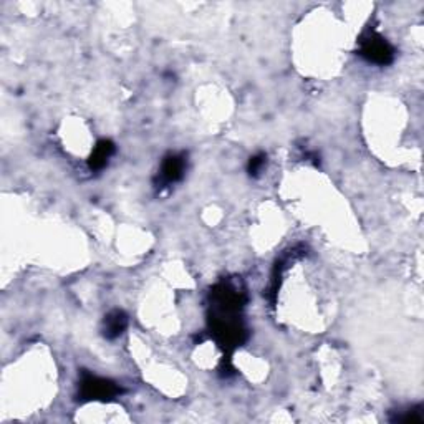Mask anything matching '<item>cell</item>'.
<instances>
[{"label": "cell", "mask_w": 424, "mask_h": 424, "mask_svg": "<svg viewBox=\"0 0 424 424\" xmlns=\"http://www.w3.org/2000/svg\"><path fill=\"white\" fill-rule=\"evenodd\" d=\"M358 55L373 65L386 67L394 62L396 50L381 33L367 28L358 38Z\"/></svg>", "instance_id": "cell-1"}, {"label": "cell", "mask_w": 424, "mask_h": 424, "mask_svg": "<svg viewBox=\"0 0 424 424\" xmlns=\"http://www.w3.org/2000/svg\"><path fill=\"white\" fill-rule=\"evenodd\" d=\"M123 389L118 383L111 379L96 376V374L82 373L80 383H78V399L83 403L88 401H110L121 394Z\"/></svg>", "instance_id": "cell-2"}, {"label": "cell", "mask_w": 424, "mask_h": 424, "mask_svg": "<svg viewBox=\"0 0 424 424\" xmlns=\"http://www.w3.org/2000/svg\"><path fill=\"white\" fill-rule=\"evenodd\" d=\"M187 156L184 152H169L162 157L155 186L157 189H166L179 182L186 174Z\"/></svg>", "instance_id": "cell-3"}, {"label": "cell", "mask_w": 424, "mask_h": 424, "mask_svg": "<svg viewBox=\"0 0 424 424\" xmlns=\"http://www.w3.org/2000/svg\"><path fill=\"white\" fill-rule=\"evenodd\" d=\"M128 328V315L120 308L111 310L110 313L105 315L103 318V337L106 340H116L120 338Z\"/></svg>", "instance_id": "cell-4"}, {"label": "cell", "mask_w": 424, "mask_h": 424, "mask_svg": "<svg viewBox=\"0 0 424 424\" xmlns=\"http://www.w3.org/2000/svg\"><path fill=\"white\" fill-rule=\"evenodd\" d=\"M116 146L115 143L110 140H100L96 143V146L93 147L90 157H88V166L91 171H101L108 166V162L115 155Z\"/></svg>", "instance_id": "cell-5"}, {"label": "cell", "mask_w": 424, "mask_h": 424, "mask_svg": "<svg viewBox=\"0 0 424 424\" xmlns=\"http://www.w3.org/2000/svg\"><path fill=\"white\" fill-rule=\"evenodd\" d=\"M424 419L423 408L421 406H411L406 411H399L396 418H393V421L398 423H421Z\"/></svg>", "instance_id": "cell-6"}, {"label": "cell", "mask_w": 424, "mask_h": 424, "mask_svg": "<svg viewBox=\"0 0 424 424\" xmlns=\"http://www.w3.org/2000/svg\"><path fill=\"white\" fill-rule=\"evenodd\" d=\"M265 162H267V155L265 152H257V155L250 156L247 162V172L252 177H257L262 172Z\"/></svg>", "instance_id": "cell-7"}]
</instances>
